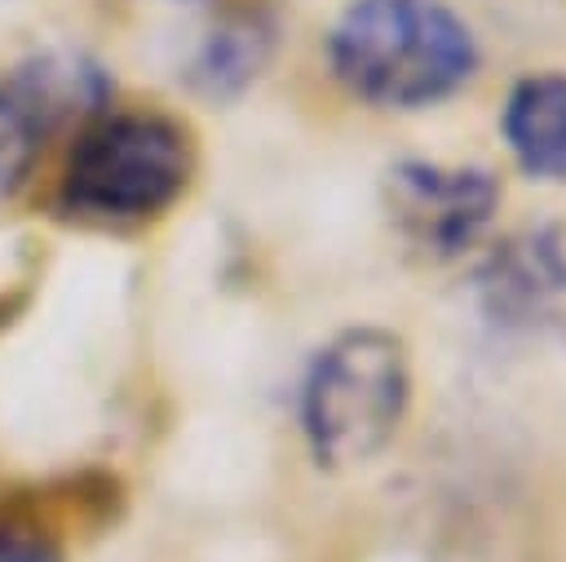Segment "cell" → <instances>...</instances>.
I'll return each mask as SVG.
<instances>
[{
    "instance_id": "8992f818",
    "label": "cell",
    "mask_w": 566,
    "mask_h": 562,
    "mask_svg": "<svg viewBox=\"0 0 566 562\" xmlns=\"http://www.w3.org/2000/svg\"><path fill=\"white\" fill-rule=\"evenodd\" d=\"M500 133L531 181H566V75L539 71L509 89Z\"/></svg>"
},
{
    "instance_id": "277c9868",
    "label": "cell",
    "mask_w": 566,
    "mask_h": 562,
    "mask_svg": "<svg viewBox=\"0 0 566 562\" xmlns=\"http://www.w3.org/2000/svg\"><path fill=\"white\" fill-rule=\"evenodd\" d=\"M500 181L478 164L402 159L385 177V212L402 248L424 261L460 257L495 217Z\"/></svg>"
},
{
    "instance_id": "3957f363",
    "label": "cell",
    "mask_w": 566,
    "mask_h": 562,
    "mask_svg": "<svg viewBox=\"0 0 566 562\" xmlns=\"http://www.w3.org/2000/svg\"><path fill=\"white\" fill-rule=\"evenodd\" d=\"M190 173L195 150L177 119L115 111L75 137L57 181V208L88 226H142L186 195Z\"/></svg>"
},
{
    "instance_id": "ba28073f",
    "label": "cell",
    "mask_w": 566,
    "mask_h": 562,
    "mask_svg": "<svg viewBox=\"0 0 566 562\" xmlns=\"http://www.w3.org/2000/svg\"><path fill=\"white\" fill-rule=\"evenodd\" d=\"M40 142H44V124L35 119V111L18 97L13 84H0V204L27 186Z\"/></svg>"
},
{
    "instance_id": "5b68a950",
    "label": "cell",
    "mask_w": 566,
    "mask_h": 562,
    "mask_svg": "<svg viewBox=\"0 0 566 562\" xmlns=\"http://www.w3.org/2000/svg\"><path fill=\"white\" fill-rule=\"evenodd\" d=\"M473 292L495 327L566 341V221L504 239L478 266Z\"/></svg>"
},
{
    "instance_id": "52a82bcc",
    "label": "cell",
    "mask_w": 566,
    "mask_h": 562,
    "mask_svg": "<svg viewBox=\"0 0 566 562\" xmlns=\"http://www.w3.org/2000/svg\"><path fill=\"white\" fill-rule=\"evenodd\" d=\"M270 44H274V35L261 18H252V13L230 18L199 44V53L190 62V84L203 97H217V102L234 97L261 75V66L270 58Z\"/></svg>"
},
{
    "instance_id": "9c48e42d",
    "label": "cell",
    "mask_w": 566,
    "mask_h": 562,
    "mask_svg": "<svg viewBox=\"0 0 566 562\" xmlns=\"http://www.w3.org/2000/svg\"><path fill=\"white\" fill-rule=\"evenodd\" d=\"M0 562H66L62 531L40 500H0Z\"/></svg>"
},
{
    "instance_id": "7a4b0ae2",
    "label": "cell",
    "mask_w": 566,
    "mask_h": 562,
    "mask_svg": "<svg viewBox=\"0 0 566 562\" xmlns=\"http://www.w3.org/2000/svg\"><path fill=\"white\" fill-rule=\"evenodd\" d=\"M411 403V363L389 327H345L301 385V429L318 469H354L380 456Z\"/></svg>"
},
{
    "instance_id": "6da1fadb",
    "label": "cell",
    "mask_w": 566,
    "mask_h": 562,
    "mask_svg": "<svg viewBox=\"0 0 566 562\" xmlns=\"http://www.w3.org/2000/svg\"><path fill=\"white\" fill-rule=\"evenodd\" d=\"M336 80L385 111H420L478 71L469 22L442 0H354L327 35Z\"/></svg>"
}]
</instances>
